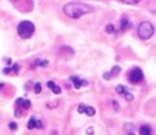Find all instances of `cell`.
Masks as SVG:
<instances>
[{"label": "cell", "mask_w": 156, "mask_h": 135, "mask_svg": "<svg viewBox=\"0 0 156 135\" xmlns=\"http://www.w3.org/2000/svg\"><path fill=\"white\" fill-rule=\"evenodd\" d=\"M31 106V103L30 100L28 99H22V97H18L15 100V108L16 109H20V110H28Z\"/></svg>", "instance_id": "obj_5"}, {"label": "cell", "mask_w": 156, "mask_h": 135, "mask_svg": "<svg viewBox=\"0 0 156 135\" xmlns=\"http://www.w3.org/2000/svg\"><path fill=\"white\" fill-rule=\"evenodd\" d=\"M139 131H140V135H153V129L147 124H144V125L140 126Z\"/></svg>", "instance_id": "obj_9"}, {"label": "cell", "mask_w": 156, "mask_h": 135, "mask_svg": "<svg viewBox=\"0 0 156 135\" xmlns=\"http://www.w3.org/2000/svg\"><path fill=\"white\" fill-rule=\"evenodd\" d=\"M86 106H87V105H85V104H80V105H79V108H78V111L80 112V114H82V112H85V110H86Z\"/></svg>", "instance_id": "obj_18"}, {"label": "cell", "mask_w": 156, "mask_h": 135, "mask_svg": "<svg viewBox=\"0 0 156 135\" xmlns=\"http://www.w3.org/2000/svg\"><path fill=\"white\" fill-rule=\"evenodd\" d=\"M116 93H119V94H125V93H126V89H125L124 85H117V86H116Z\"/></svg>", "instance_id": "obj_14"}, {"label": "cell", "mask_w": 156, "mask_h": 135, "mask_svg": "<svg viewBox=\"0 0 156 135\" xmlns=\"http://www.w3.org/2000/svg\"><path fill=\"white\" fill-rule=\"evenodd\" d=\"M44 126L43 121L40 119H37L36 116H31L28 121V129L31 130V129H41Z\"/></svg>", "instance_id": "obj_6"}, {"label": "cell", "mask_w": 156, "mask_h": 135, "mask_svg": "<svg viewBox=\"0 0 156 135\" xmlns=\"http://www.w3.org/2000/svg\"><path fill=\"white\" fill-rule=\"evenodd\" d=\"M129 28H130V21H129V19L127 18H123V19H121V30H123V31H125V30H126V29H129Z\"/></svg>", "instance_id": "obj_11"}, {"label": "cell", "mask_w": 156, "mask_h": 135, "mask_svg": "<svg viewBox=\"0 0 156 135\" xmlns=\"http://www.w3.org/2000/svg\"><path fill=\"white\" fill-rule=\"evenodd\" d=\"M105 30H106V33L108 34H112L114 31H115V28H114V25H106V28H105Z\"/></svg>", "instance_id": "obj_16"}, {"label": "cell", "mask_w": 156, "mask_h": 135, "mask_svg": "<svg viewBox=\"0 0 156 135\" xmlns=\"http://www.w3.org/2000/svg\"><path fill=\"white\" fill-rule=\"evenodd\" d=\"M34 91H35V94H40L41 93V84L40 82H36V84L34 85Z\"/></svg>", "instance_id": "obj_15"}, {"label": "cell", "mask_w": 156, "mask_h": 135, "mask_svg": "<svg viewBox=\"0 0 156 135\" xmlns=\"http://www.w3.org/2000/svg\"><path fill=\"white\" fill-rule=\"evenodd\" d=\"M93 133H94V129H93V127H89V129H87V134L93 135Z\"/></svg>", "instance_id": "obj_22"}, {"label": "cell", "mask_w": 156, "mask_h": 135, "mask_svg": "<svg viewBox=\"0 0 156 135\" xmlns=\"http://www.w3.org/2000/svg\"><path fill=\"white\" fill-rule=\"evenodd\" d=\"M129 80L132 84H139V82H141L144 80V73L142 70L140 69V68H134V69H131L130 74H129Z\"/></svg>", "instance_id": "obj_4"}, {"label": "cell", "mask_w": 156, "mask_h": 135, "mask_svg": "<svg viewBox=\"0 0 156 135\" xmlns=\"http://www.w3.org/2000/svg\"><path fill=\"white\" fill-rule=\"evenodd\" d=\"M48 88H50L54 94H60V93H61V89H60V86L56 85L54 81H49V82H48Z\"/></svg>", "instance_id": "obj_10"}, {"label": "cell", "mask_w": 156, "mask_h": 135, "mask_svg": "<svg viewBox=\"0 0 156 135\" xmlns=\"http://www.w3.org/2000/svg\"><path fill=\"white\" fill-rule=\"evenodd\" d=\"M9 69H10V71L11 70H13L14 71V73H19V70H20V65H19V64H14V65L13 66H11V68H9Z\"/></svg>", "instance_id": "obj_17"}, {"label": "cell", "mask_w": 156, "mask_h": 135, "mask_svg": "<svg viewBox=\"0 0 156 135\" xmlns=\"http://www.w3.org/2000/svg\"><path fill=\"white\" fill-rule=\"evenodd\" d=\"M70 81L73 82V85H74L75 89H80L81 86H87V85H89V82H87L86 80H82V79H80L79 76H75V75L70 76Z\"/></svg>", "instance_id": "obj_7"}, {"label": "cell", "mask_w": 156, "mask_h": 135, "mask_svg": "<svg viewBox=\"0 0 156 135\" xmlns=\"http://www.w3.org/2000/svg\"><path fill=\"white\" fill-rule=\"evenodd\" d=\"M9 127H10L11 130H16V129H18L16 123H14V121H13V123H10V124H9Z\"/></svg>", "instance_id": "obj_21"}, {"label": "cell", "mask_w": 156, "mask_h": 135, "mask_svg": "<svg viewBox=\"0 0 156 135\" xmlns=\"http://www.w3.org/2000/svg\"><path fill=\"white\" fill-rule=\"evenodd\" d=\"M120 70H121V68L119 65H116V66H114L111 70L108 71V73H105L104 75H102V78L106 79V80H110V79H112L114 76H116V75H119L120 73Z\"/></svg>", "instance_id": "obj_8"}, {"label": "cell", "mask_w": 156, "mask_h": 135, "mask_svg": "<svg viewBox=\"0 0 156 135\" xmlns=\"http://www.w3.org/2000/svg\"><path fill=\"white\" fill-rule=\"evenodd\" d=\"M48 60H44V59H36L35 61H34L33 65L34 66H46L48 65Z\"/></svg>", "instance_id": "obj_12"}, {"label": "cell", "mask_w": 156, "mask_h": 135, "mask_svg": "<svg viewBox=\"0 0 156 135\" xmlns=\"http://www.w3.org/2000/svg\"><path fill=\"white\" fill-rule=\"evenodd\" d=\"M95 112H96V110L93 108V106H86V110H85V114L87 116H94Z\"/></svg>", "instance_id": "obj_13"}, {"label": "cell", "mask_w": 156, "mask_h": 135, "mask_svg": "<svg viewBox=\"0 0 156 135\" xmlns=\"http://www.w3.org/2000/svg\"><path fill=\"white\" fill-rule=\"evenodd\" d=\"M154 31H155L154 25L147 20L141 21L139 25V28H138V35H139L140 39H142V40L150 39V38L154 35Z\"/></svg>", "instance_id": "obj_3"}, {"label": "cell", "mask_w": 156, "mask_h": 135, "mask_svg": "<svg viewBox=\"0 0 156 135\" xmlns=\"http://www.w3.org/2000/svg\"><path fill=\"white\" fill-rule=\"evenodd\" d=\"M112 101V106H114V109H115V110L117 111L120 109V106H119V104H117V101L116 100H111Z\"/></svg>", "instance_id": "obj_20"}, {"label": "cell", "mask_w": 156, "mask_h": 135, "mask_svg": "<svg viewBox=\"0 0 156 135\" xmlns=\"http://www.w3.org/2000/svg\"><path fill=\"white\" fill-rule=\"evenodd\" d=\"M129 135H135V134H134V133H132V134H129Z\"/></svg>", "instance_id": "obj_23"}, {"label": "cell", "mask_w": 156, "mask_h": 135, "mask_svg": "<svg viewBox=\"0 0 156 135\" xmlns=\"http://www.w3.org/2000/svg\"><path fill=\"white\" fill-rule=\"evenodd\" d=\"M124 96H125V99H126L127 101H132V100H134V96H132V94H130L129 91L125 93V94H124Z\"/></svg>", "instance_id": "obj_19"}, {"label": "cell", "mask_w": 156, "mask_h": 135, "mask_svg": "<svg viewBox=\"0 0 156 135\" xmlns=\"http://www.w3.org/2000/svg\"><path fill=\"white\" fill-rule=\"evenodd\" d=\"M16 31L21 39H29V38L33 36L34 31H35V25L29 20H22L18 24Z\"/></svg>", "instance_id": "obj_2"}, {"label": "cell", "mask_w": 156, "mask_h": 135, "mask_svg": "<svg viewBox=\"0 0 156 135\" xmlns=\"http://www.w3.org/2000/svg\"><path fill=\"white\" fill-rule=\"evenodd\" d=\"M63 11L66 16H69L71 19H79L82 15L89 14L93 11V6L85 3H80V1H75V3H67L64 5Z\"/></svg>", "instance_id": "obj_1"}]
</instances>
